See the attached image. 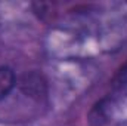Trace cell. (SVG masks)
Instances as JSON below:
<instances>
[{
    "label": "cell",
    "instance_id": "obj_1",
    "mask_svg": "<svg viewBox=\"0 0 127 126\" xmlns=\"http://www.w3.org/2000/svg\"><path fill=\"white\" fill-rule=\"evenodd\" d=\"M19 88L24 94L34 99H41L47 94V83L38 73H27L19 80Z\"/></svg>",
    "mask_w": 127,
    "mask_h": 126
},
{
    "label": "cell",
    "instance_id": "obj_2",
    "mask_svg": "<svg viewBox=\"0 0 127 126\" xmlns=\"http://www.w3.org/2000/svg\"><path fill=\"white\" fill-rule=\"evenodd\" d=\"M16 86L15 71L7 65H0V101L4 99Z\"/></svg>",
    "mask_w": 127,
    "mask_h": 126
},
{
    "label": "cell",
    "instance_id": "obj_3",
    "mask_svg": "<svg viewBox=\"0 0 127 126\" xmlns=\"http://www.w3.org/2000/svg\"><path fill=\"white\" fill-rule=\"evenodd\" d=\"M105 102H106V99H102L97 105H95V107L92 108V111H90L89 122H90L93 126L103 125V122H105V120H106V117H108L106 111H108L109 104H105Z\"/></svg>",
    "mask_w": 127,
    "mask_h": 126
},
{
    "label": "cell",
    "instance_id": "obj_4",
    "mask_svg": "<svg viewBox=\"0 0 127 126\" xmlns=\"http://www.w3.org/2000/svg\"><path fill=\"white\" fill-rule=\"evenodd\" d=\"M127 85V64L115 74L114 80H112V86L114 88H123Z\"/></svg>",
    "mask_w": 127,
    "mask_h": 126
}]
</instances>
